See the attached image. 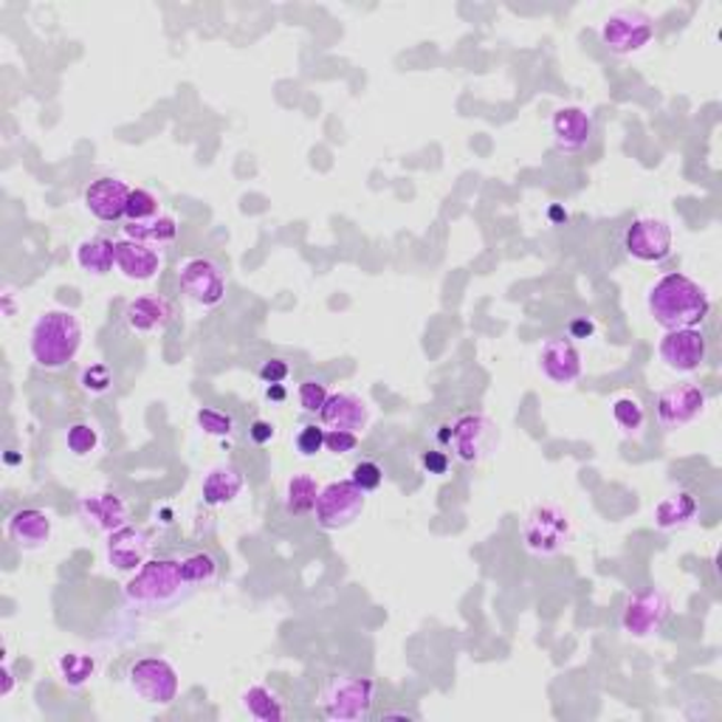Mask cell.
<instances>
[{
    "instance_id": "ba28073f",
    "label": "cell",
    "mask_w": 722,
    "mask_h": 722,
    "mask_svg": "<svg viewBox=\"0 0 722 722\" xmlns=\"http://www.w3.org/2000/svg\"><path fill=\"white\" fill-rule=\"evenodd\" d=\"M127 683L138 698L153 705H170L181 691L176 666L164 658H138L127 669Z\"/></svg>"
},
{
    "instance_id": "e575fe53",
    "label": "cell",
    "mask_w": 722,
    "mask_h": 722,
    "mask_svg": "<svg viewBox=\"0 0 722 722\" xmlns=\"http://www.w3.org/2000/svg\"><path fill=\"white\" fill-rule=\"evenodd\" d=\"M80 384L82 390L91 393V396H105V393L114 387V373H111V367L107 365H91L82 370Z\"/></svg>"
},
{
    "instance_id": "9a60e30c",
    "label": "cell",
    "mask_w": 722,
    "mask_h": 722,
    "mask_svg": "<svg viewBox=\"0 0 722 722\" xmlns=\"http://www.w3.org/2000/svg\"><path fill=\"white\" fill-rule=\"evenodd\" d=\"M540 370L547 381L559 384V387H571L582 376V353H578L576 342L565 333L551 336L540 350Z\"/></svg>"
},
{
    "instance_id": "44dd1931",
    "label": "cell",
    "mask_w": 722,
    "mask_h": 722,
    "mask_svg": "<svg viewBox=\"0 0 722 722\" xmlns=\"http://www.w3.org/2000/svg\"><path fill=\"white\" fill-rule=\"evenodd\" d=\"M164 260L153 245L136 243V240H116V269L122 276L133 280V283H150L161 271Z\"/></svg>"
},
{
    "instance_id": "f1b7e54d",
    "label": "cell",
    "mask_w": 722,
    "mask_h": 722,
    "mask_svg": "<svg viewBox=\"0 0 722 722\" xmlns=\"http://www.w3.org/2000/svg\"><path fill=\"white\" fill-rule=\"evenodd\" d=\"M322 485L311 474H294L285 485V509L294 516H305L316 509Z\"/></svg>"
},
{
    "instance_id": "9c48e42d",
    "label": "cell",
    "mask_w": 722,
    "mask_h": 722,
    "mask_svg": "<svg viewBox=\"0 0 722 722\" xmlns=\"http://www.w3.org/2000/svg\"><path fill=\"white\" fill-rule=\"evenodd\" d=\"M365 505L367 491L358 489L353 480H336V483H327L320 491L314 514L325 531H342V527L353 525L362 516Z\"/></svg>"
},
{
    "instance_id": "ac0fdd59",
    "label": "cell",
    "mask_w": 722,
    "mask_h": 722,
    "mask_svg": "<svg viewBox=\"0 0 722 722\" xmlns=\"http://www.w3.org/2000/svg\"><path fill=\"white\" fill-rule=\"evenodd\" d=\"M320 421L327 429H345V432H365L370 427V404L356 393H333L325 407L320 409Z\"/></svg>"
},
{
    "instance_id": "7c38bea8",
    "label": "cell",
    "mask_w": 722,
    "mask_h": 722,
    "mask_svg": "<svg viewBox=\"0 0 722 722\" xmlns=\"http://www.w3.org/2000/svg\"><path fill=\"white\" fill-rule=\"evenodd\" d=\"M709 407V396L700 384H678L655 398V415L663 429H683L698 421Z\"/></svg>"
},
{
    "instance_id": "f6af8a7d",
    "label": "cell",
    "mask_w": 722,
    "mask_h": 722,
    "mask_svg": "<svg viewBox=\"0 0 722 722\" xmlns=\"http://www.w3.org/2000/svg\"><path fill=\"white\" fill-rule=\"evenodd\" d=\"M269 398H274V401H283L285 390L280 387V384H269Z\"/></svg>"
},
{
    "instance_id": "4316f807",
    "label": "cell",
    "mask_w": 722,
    "mask_h": 722,
    "mask_svg": "<svg viewBox=\"0 0 722 722\" xmlns=\"http://www.w3.org/2000/svg\"><path fill=\"white\" fill-rule=\"evenodd\" d=\"M122 232H125L127 240H136V243L164 245L178 238V220L172 214H156V218L142 220V223H125Z\"/></svg>"
},
{
    "instance_id": "1f68e13d",
    "label": "cell",
    "mask_w": 722,
    "mask_h": 722,
    "mask_svg": "<svg viewBox=\"0 0 722 722\" xmlns=\"http://www.w3.org/2000/svg\"><path fill=\"white\" fill-rule=\"evenodd\" d=\"M65 443H69V449L76 454V458H85V454L96 452V447H100V432H96L94 423L76 421L69 427Z\"/></svg>"
},
{
    "instance_id": "7a4b0ae2",
    "label": "cell",
    "mask_w": 722,
    "mask_h": 722,
    "mask_svg": "<svg viewBox=\"0 0 722 722\" xmlns=\"http://www.w3.org/2000/svg\"><path fill=\"white\" fill-rule=\"evenodd\" d=\"M647 308L660 327L678 331V327L700 325L709 316L711 300L703 285L680 271H672L649 289Z\"/></svg>"
},
{
    "instance_id": "f546056e",
    "label": "cell",
    "mask_w": 722,
    "mask_h": 722,
    "mask_svg": "<svg viewBox=\"0 0 722 722\" xmlns=\"http://www.w3.org/2000/svg\"><path fill=\"white\" fill-rule=\"evenodd\" d=\"M57 672L63 678L65 686L71 689H80V686L88 683L96 672V658L85 652H65L57 658Z\"/></svg>"
},
{
    "instance_id": "d6a6232c",
    "label": "cell",
    "mask_w": 722,
    "mask_h": 722,
    "mask_svg": "<svg viewBox=\"0 0 722 722\" xmlns=\"http://www.w3.org/2000/svg\"><path fill=\"white\" fill-rule=\"evenodd\" d=\"M158 212V198L153 196L150 189H130V198H127L125 218L127 223H142V220L156 218Z\"/></svg>"
},
{
    "instance_id": "484cf974",
    "label": "cell",
    "mask_w": 722,
    "mask_h": 722,
    "mask_svg": "<svg viewBox=\"0 0 722 722\" xmlns=\"http://www.w3.org/2000/svg\"><path fill=\"white\" fill-rule=\"evenodd\" d=\"M76 265H80L85 274H94V276H105L107 271H114L116 240H107L102 238V234L82 240V243L76 245Z\"/></svg>"
},
{
    "instance_id": "ab89813d",
    "label": "cell",
    "mask_w": 722,
    "mask_h": 722,
    "mask_svg": "<svg viewBox=\"0 0 722 722\" xmlns=\"http://www.w3.org/2000/svg\"><path fill=\"white\" fill-rule=\"evenodd\" d=\"M291 367L285 358H269V362H263V367H260V378H263L265 384H283L285 378H289Z\"/></svg>"
},
{
    "instance_id": "6da1fadb",
    "label": "cell",
    "mask_w": 722,
    "mask_h": 722,
    "mask_svg": "<svg viewBox=\"0 0 722 722\" xmlns=\"http://www.w3.org/2000/svg\"><path fill=\"white\" fill-rule=\"evenodd\" d=\"M218 578V562L212 553L196 551L181 559H147L125 585V598L133 607H172L198 587Z\"/></svg>"
},
{
    "instance_id": "2e32d148",
    "label": "cell",
    "mask_w": 722,
    "mask_h": 722,
    "mask_svg": "<svg viewBox=\"0 0 722 722\" xmlns=\"http://www.w3.org/2000/svg\"><path fill=\"white\" fill-rule=\"evenodd\" d=\"M80 516L100 534H114L130 522V505L114 491H94L80 500Z\"/></svg>"
},
{
    "instance_id": "7402d4cb",
    "label": "cell",
    "mask_w": 722,
    "mask_h": 722,
    "mask_svg": "<svg viewBox=\"0 0 722 722\" xmlns=\"http://www.w3.org/2000/svg\"><path fill=\"white\" fill-rule=\"evenodd\" d=\"M125 322L136 333H156L172 322V305L167 296L145 294L127 302Z\"/></svg>"
},
{
    "instance_id": "3957f363",
    "label": "cell",
    "mask_w": 722,
    "mask_h": 722,
    "mask_svg": "<svg viewBox=\"0 0 722 722\" xmlns=\"http://www.w3.org/2000/svg\"><path fill=\"white\" fill-rule=\"evenodd\" d=\"M82 347V325L71 311H45L29 336L32 358L45 370H60L74 362Z\"/></svg>"
},
{
    "instance_id": "d6986e66",
    "label": "cell",
    "mask_w": 722,
    "mask_h": 722,
    "mask_svg": "<svg viewBox=\"0 0 722 722\" xmlns=\"http://www.w3.org/2000/svg\"><path fill=\"white\" fill-rule=\"evenodd\" d=\"M551 130H553V142H556V147H559L562 153H578L585 150V147L593 142L596 122H593V116L587 114L585 107L567 105V107H559V111L553 114Z\"/></svg>"
},
{
    "instance_id": "8d00e7d4",
    "label": "cell",
    "mask_w": 722,
    "mask_h": 722,
    "mask_svg": "<svg viewBox=\"0 0 722 722\" xmlns=\"http://www.w3.org/2000/svg\"><path fill=\"white\" fill-rule=\"evenodd\" d=\"M350 480L362 491H376L378 485L384 483V471H381V465L373 463V460H362V463L353 465Z\"/></svg>"
},
{
    "instance_id": "8fae6325",
    "label": "cell",
    "mask_w": 722,
    "mask_h": 722,
    "mask_svg": "<svg viewBox=\"0 0 722 722\" xmlns=\"http://www.w3.org/2000/svg\"><path fill=\"white\" fill-rule=\"evenodd\" d=\"M178 285L196 305L214 308L227 296V271L212 258H189L178 271Z\"/></svg>"
},
{
    "instance_id": "83f0119b",
    "label": "cell",
    "mask_w": 722,
    "mask_h": 722,
    "mask_svg": "<svg viewBox=\"0 0 722 722\" xmlns=\"http://www.w3.org/2000/svg\"><path fill=\"white\" fill-rule=\"evenodd\" d=\"M240 703L260 722H283L285 714H289L280 694H276L274 689H269V686H249V689L243 691Z\"/></svg>"
},
{
    "instance_id": "4fadbf2b",
    "label": "cell",
    "mask_w": 722,
    "mask_h": 722,
    "mask_svg": "<svg viewBox=\"0 0 722 722\" xmlns=\"http://www.w3.org/2000/svg\"><path fill=\"white\" fill-rule=\"evenodd\" d=\"M672 613V601L663 590L652 587V590L635 593L627 598L621 609V629L632 638H649L652 632H658Z\"/></svg>"
},
{
    "instance_id": "52a82bcc",
    "label": "cell",
    "mask_w": 722,
    "mask_h": 722,
    "mask_svg": "<svg viewBox=\"0 0 722 722\" xmlns=\"http://www.w3.org/2000/svg\"><path fill=\"white\" fill-rule=\"evenodd\" d=\"M655 38V18L643 9H618L601 23V40L613 54L629 57L647 49Z\"/></svg>"
},
{
    "instance_id": "74e56055",
    "label": "cell",
    "mask_w": 722,
    "mask_h": 722,
    "mask_svg": "<svg viewBox=\"0 0 722 722\" xmlns=\"http://www.w3.org/2000/svg\"><path fill=\"white\" fill-rule=\"evenodd\" d=\"M296 449H300L302 458H314L316 452L325 449V429L316 427V423L302 427L300 435H296Z\"/></svg>"
},
{
    "instance_id": "836d02e7",
    "label": "cell",
    "mask_w": 722,
    "mask_h": 722,
    "mask_svg": "<svg viewBox=\"0 0 722 722\" xmlns=\"http://www.w3.org/2000/svg\"><path fill=\"white\" fill-rule=\"evenodd\" d=\"M196 421L203 432L214 435V438H227V435L234 432V418L229 412H220V409H212V407L198 409Z\"/></svg>"
},
{
    "instance_id": "b9f144b4",
    "label": "cell",
    "mask_w": 722,
    "mask_h": 722,
    "mask_svg": "<svg viewBox=\"0 0 722 722\" xmlns=\"http://www.w3.org/2000/svg\"><path fill=\"white\" fill-rule=\"evenodd\" d=\"M249 438H252L258 447H265V443L274 440V427H271L269 421H254L252 427H249Z\"/></svg>"
},
{
    "instance_id": "e0dca14e",
    "label": "cell",
    "mask_w": 722,
    "mask_h": 722,
    "mask_svg": "<svg viewBox=\"0 0 722 722\" xmlns=\"http://www.w3.org/2000/svg\"><path fill=\"white\" fill-rule=\"evenodd\" d=\"M105 553L114 571L136 573L138 567L150 559V536H147V531L127 522L125 527H119L114 534H107Z\"/></svg>"
},
{
    "instance_id": "5b68a950",
    "label": "cell",
    "mask_w": 722,
    "mask_h": 722,
    "mask_svg": "<svg viewBox=\"0 0 722 722\" xmlns=\"http://www.w3.org/2000/svg\"><path fill=\"white\" fill-rule=\"evenodd\" d=\"M376 703V683L365 674H333L322 689V711L327 720L362 722Z\"/></svg>"
},
{
    "instance_id": "5bb4252c",
    "label": "cell",
    "mask_w": 722,
    "mask_h": 722,
    "mask_svg": "<svg viewBox=\"0 0 722 722\" xmlns=\"http://www.w3.org/2000/svg\"><path fill=\"white\" fill-rule=\"evenodd\" d=\"M705 353H709V342H705L703 331L698 327H678V331H666V336L658 345V356L672 373H694L703 367Z\"/></svg>"
},
{
    "instance_id": "7bdbcfd3",
    "label": "cell",
    "mask_w": 722,
    "mask_h": 722,
    "mask_svg": "<svg viewBox=\"0 0 722 722\" xmlns=\"http://www.w3.org/2000/svg\"><path fill=\"white\" fill-rule=\"evenodd\" d=\"M596 333V325H593L590 320H573L571 322V339H587V336H593Z\"/></svg>"
},
{
    "instance_id": "603a6c76",
    "label": "cell",
    "mask_w": 722,
    "mask_h": 722,
    "mask_svg": "<svg viewBox=\"0 0 722 722\" xmlns=\"http://www.w3.org/2000/svg\"><path fill=\"white\" fill-rule=\"evenodd\" d=\"M7 531L20 551H40L51 540V516L40 509H20L12 514Z\"/></svg>"
},
{
    "instance_id": "ee69618b",
    "label": "cell",
    "mask_w": 722,
    "mask_h": 722,
    "mask_svg": "<svg viewBox=\"0 0 722 722\" xmlns=\"http://www.w3.org/2000/svg\"><path fill=\"white\" fill-rule=\"evenodd\" d=\"M14 689V674L12 669H9V663L0 666V698H9Z\"/></svg>"
},
{
    "instance_id": "f35d334b",
    "label": "cell",
    "mask_w": 722,
    "mask_h": 722,
    "mask_svg": "<svg viewBox=\"0 0 722 722\" xmlns=\"http://www.w3.org/2000/svg\"><path fill=\"white\" fill-rule=\"evenodd\" d=\"M358 447V435L345 432V429H327L325 449L333 454H350Z\"/></svg>"
},
{
    "instance_id": "4dcf8cb0",
    "label": "cell",
    "mask_w": 722,
    "mask_h": 722,
    "mask_svg": "<svg viewBox=\"0 0 722 722\" xmlns=\"http://www.w3.org/2000/svg\"><path fill=\"white\" fill-rule=\"evenodd\" d=\"M613 418H616L621 432L629 435V438H638L643 423H647V412H643V407L635 401L632 396L616 398V404H613Z\"/></svg>"
},
{
    "instance_id": "d4e9b609",
    "label": "cell",
    "mask_w": 722,
    "mask_h": 722,
    "mask_svg": "<svg viewBox=\"0 0 722 722\" xmlns=\"http://www.w3.org/2000/svg\"><path fill=\"white\" fill-rule=\"evenodd\" d=\"M240 491H243V474H240V469H234L232 463H220L214 465V469H209L201 483L203 503L214 505V509L232 503Z\"/></svg>"
},
{
    "instance_id": "30bf717a",
    "label": "cell",
    "mask_w": 722,
    "mask_h": 722,
    "mask_svg": "<svg viewBox=\"0 0 722 722\" xmlns=\"http://www.w3.org/2000/svg\"><path fill=\"white\" fill-rule=\"evenodd\" d=\"M672 227L663 218L655 214H643V218L632 220L624 232V252L629 258L641 260V263H660L672 254Z\"/></svg>"
},
{
    "instance_id": "8992f818",
    "label": "cell",
    "mask_w": 722,
    "mask_h": 722,
    "mask_svg": "<svg viewBox=\"0 0 722 722\" xmlns=\"http://www.w3.org/2000/svg\"><path fill=\"white\" fill-rule=\"evenodd\" d=\"M522 542L536 556H553L573 540V522L565 509L553 503L536 505L522 522Z\"/></svg>"
},
{
    "instance_id": "cb8c5ba5",
    "label": "cell",
    "mask_w": 722,
    "mask_h": 722,
    "mask_svg": "<svg viewBox=\"0 0 722 722\" xmlns=\"http://www.w3.org/2000/svg\"><path fill=\"white\" fill-rule=\"evenodd\" d=\"M700 503L691 491H672L655 505V525L660 531H686L698 522Z\"/></svg>"
},
{
    "instance_id": "277c9868",
    "label": "cell",
    "mask_w": 722,
    "mask_h": 722,
    "mask_svg": "<svg viewBox=\"0 0 722 722\" xmlns=\"http://www.w3.org/2000/svg\"><path fill=\"white\" fill-rule=\"evenodd\" d=\"M438 438L452 449L460 463H483L500 443V427L483 412H463L452 423L440 427Z\"/></svg>"
},
{
    "instance_id": "d590c367",
    "label": "cell",
    "mask_w": 722,
    "mask_h": 722,
    "mask_svg": "<svg viewBox=\"0 0 722 722\" xmlns=\"http://www.w3.org/2000/svg\"><path fill=\"white\" fill-rule=\"evenodd\" d=\"M327 396H331V393H327L325 381H320V378H305V381L300 384V407L305 409V412L320 415V409L325 407Z\"/></svg>"
},
{
    "instance_id": "60d3db41",
    "label": "cell",
    "mask_w": 722,
    "mask_h": 722,
    "mask_svg": "<svg viewBox=\"0 0 722 722\" xmlns=\"http://www.w3.org/2000/svg\"><path fill=\"white\" fill-rule=\"evenodd\" d=\"M421 463L429 474H438L440 478V474H447L449 471V454L440 452V449H429V452H423Z\"/></svg>"
},
{
    "instance_id": "ffe728a7",
    "label": "cell",
    "mask_w": 722,
    "mask_h": 722,
    "mask_svg": "<svg viewBox=\"0 0 722 722\" xmlns=\"http://www.w3.org/2000/svg\"><path fill=\"white\" fill-rule=\"evenodd\" d=\"M127 198H130V187L119 178H96L85 187V207L94 218L107 220V223H114V220L125 218V207Z\"/></svg>"
}]
</instances>
